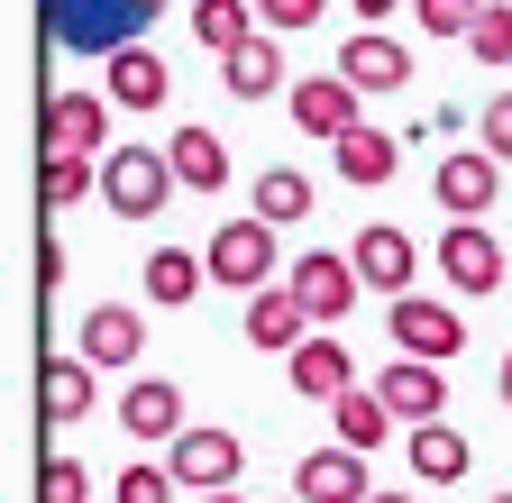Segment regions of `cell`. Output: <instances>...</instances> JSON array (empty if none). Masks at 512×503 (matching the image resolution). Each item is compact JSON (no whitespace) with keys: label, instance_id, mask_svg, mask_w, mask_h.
I'll use <instances>...</instances> for the list:
<instances>
[{"label":"cell","instance_id":"13","mask_svg":"<svg viewBox=\"0 0 512 503\" xmlns=\"http://www.w3.org/2000/svg\"><path fill=\"white\" fill-rule=\"evenodd\" d=\"M348 257H357V275H366V293H412V266H421V247L394 229V220H366L357 229V247H348Z\"/></svg>","mask_w":512,"mask_h":503},{"label":"cell","instance_id":"30","mask_svg":"<svg viewBox=\"0 0 512 503\" xmlns=\"http://www.w3.org/2000/svg\"><path fill=\"white\" fill-rule=\"evenodd\" d=\"M467 55L476 65H512V0H485V19L467 28Z\"/></svg>","mask_w":512,"mask_h":503},{"label":"cell","instance_id":"37","mask_svg":"<svg viewBox=\"0 0 512 503\" xmlns=\"http://www.w3.org/2000/svg\"><path fill=\"white\" fill-rule=\"evenodd\" d=\"M494 394H503V403H512V348H503V375H494Z\"/></svg>","mask_w":512,"mask_h":503},{"label":"cell","instance_id":"26","mask_svg":"<svg viewBox=\"0 0 512 503\" xmlns=\"http://www.w3.org/2000/svg\"><path fill=\"white\" fill-rule=\"evenodd\" d=\"M256 28H266V19H256V0H192V37H202L211 55H229V46H247Z\"/></svg>","mask_w":512,"mask_h":503},{"label":"cell","instance_id":"22","mask_svg":"<svg viewBox=\"0 0 512 503\" xmlns=\"http://www.w3.org/2000/svg\"><path fill=\"white\" fill-rule=\"evenodd\" d=\"M119 430L128 439H174L183 430V394L165 385V375H138V385L119 394Z\"/></svg>","mask_w":512,"mask_h":503},{"label":"cell","instance_id":"42","mask_svg":"<svg viewBox=\"0 0 512 503\" xmlns=\"http://www.w3.org/2000/svg\"><path fill=\"white\" fill-rule=\"evenodd\" d=\"M293 503H302V494H293Z\"/></svg>","mask_w":512,"mask_h":503},{"label":"cell","instance_id":"5","mask_svg":"<svg viewBox=\"0 0 512 503\" xmlns=\"http://www.w3.org/2000/svg\"><path fill=\"white\" fill-rule=\"evenodd\" d=\"M284 284L302 293V311H311V330H339L348 311H357V293H366L357 257H330V247H311V257H293V266H284Z\"/></svg>","mask_w":512,"mask_h":503},{"label":"cell","instance_id":"38","mask_svg":"<svg viewBox=\"0 0 512 503\" xmlns=\"http://www.w3.org/2000/svg\"><path fill=\"white\" fill-rule=\"evenodd\" d=\"M202 503H247V494H238V485H211V494H202Z\"/></svg>","mask_w":512,"mask_h":503},{"label":"cell","instance_id":"32","mask_svg":"<svg viewBox=\"0 0 512 503\" xmlns=\"http://www.w3.org/2000/svg\"><path fill=\"white\" fill-rule=\"evenodd\" d=\"M412 10H421V28L448 46V37H467V28L485 19V0H412Z\"/></svg>","mask_w":512,"mask_h":503},{"label":"cell","instance_id":"36","mask_svg":"<svg viewBox=\"0 0 512 503\" xmlns=\"http://www.w3.org/2000/svg\"><path fill=\"white\" fill-rule=\"evenodd\" d=\"M357 19H366V28H384V19H394V0H357Z\"/></svg>","mask_w":512,"mask_h":503},{"label":"cell","instance_id":"41","mask_svg":"<svg viewBox=\"0 0 512 503\" xmlns=\"http://www.w3.org/2000/svg\"><path fill=\"white\" fill-rule=\"evenodd\" d=\"M494 503H512V494H494Z\"/></svg>","mask_w":512,"mask_h":503},{"label":"cell","instance_id":"39","mask_svg":"<svg viewBox=\"0 0 512 503\" xmlns=\"http://www.w3.org/2000/svg\"><path fill=\"white\" fill-rule=\"evenodd\" d=\"M138 10H147V19H165V0H138Z\"/></svg>","mask_w":512,"mask_h":503},{"label":"cell","instance_id":"25","mask_svg":"<svg viewBox=\"0 0 512 503\" xmlns=\"http://www.w3.org/2000/svg\"><path fill=\"white\" fill-rule=\"evenodd\" d=\"M138 275H147V302H165V311H183L192 293H202V284H211V257H183V247H156V257H147Z\"/></svg>","mask_w":512,"mask_h":503},{"label":"cell","instance_id":"34","mask_svg":"<svg viewBox=\"0 0 512 503\" xmlns=\"http://www.w3.org/2000/svg\"><path fill=\"white\" fill-rule=\"evenodd\" d=\"M320 10H330V0H256V19H266L275 37H293V28H320Z\"/></svg>","mask_w":512,"mask_h":503},{"label":"cell","instance_id":"1","mask_svg":"<svg viewBox=\"0 0 512 503\" xmlns=\"http://www.w3.org/2000/svg\"><path fill=\"white\" fill-rule=\"evenodd\" d=\"M46 37L64 55H119L147 37V10L138 0H46Z\"/></svg>","mask_w":512,"mask_h":503},{"label":"cell","instance_id":"17","mask_svg":"<svg viewBox=\"0 0 512 503\" xmlns=\"http://www.w3.org/2000/svg\"><path fill=\"white\" fill-rule=\"evenodd\" d=\"M330 156H339V183H357V193H384V183L403 174V138H384V129H357L348 138H330Z\"/></svg>","mask_w":512,"mask_h":503},{"label":"cell","instance_id":"21","mask_svg":"<svg viewBox=\"0 0 512 503\" xmlns=\"http://www.w3.org/2000/svg\"><path fill=\"white\" fill-rule=\"evenodd\" d=\"M302 330H311V311H302L293 284H256L247 293V348H293Z\"/></svg>","mask_w":512,"mask_h":503},{"label":"cell","instance_id":"3","mask_svg":"<svg viewBox=\"0 0 512 503\" xmlns=\"http://www.w3.org/2000/svg\"><path fill=\"white\" fill-rule=\"evenodd\" d=\"M202 257H211V284H229V293H256V284H275V275H284V266H275V220H266V211L220 220Z\"/></svg>","mask_w":512,"mask_h":503},{"label":"cell","instance_id":"14","mask_svg":"<svg viewBox=\"0 0 512 503\" xmlns=\"http://www.w3.org/2000/svg\"><path fill=\"white\" fill-rule=\"evenodd\" d=\"M293 494L302 503H366L375 485H366V449H348V439H339V449H311L302 467H293Z\"/></svg>","mask_w":512,"mask_h":503},{"label":"cell","instance_id":"35","mask_svg":"<svg viewBox=\"0 0 512 503\" xmlns=\"http://www.w3.org/2000/svg\"><path fill=\"white\" fill-rule=\"evenodd\" d=\"M476 129H485V147H494V156L512 165V92H494V101L476 110Z\"/></svg>","mask_w":512,"mask_h":503},{"label":"cell","instance_id":"18","mask_svg":"<svg viewBox=\"0 0 512 503\" xmlns=\"http://www.w3.org/2000/svg\"><path fill=\"white\" fill-rule=\"evenodd\" d=\"M165 92H174V65H165L147 37L110 55V101H119V110H165Z\"/></svg>","mask_w":512,"mask_h":503},{"label":"cell","instance_id":"19","mask_svg":"<svg viewBox=\"0 0 512 503\" xmlns=\"http://www.w3.org/2000/svg\"><path fill=\"white\" fill-rule=\"evenodd\" d=\"M92 366H138V348H147V321L128 302H92L83 311V339H74Z\"/></svg>","mask_w":512,"mask_h":503},{"label":"cell","instance_id":"10","mask_svg":"<svg viewBox=\"0 0 512 503\" xmlns=\"http://www.w3.org/2000/svg\"><path fill=\"white\" fill-rule=\"evenodd\" d=\"M357 101H366V92H357L348 74H302V83L284 92V110H293L302 138H348V129H357Z\"/></svg>","mask_w":512,"mask_h":503},{"label":"cell","instance_id":"7","mask_svg":"<svg viewBox=\"0 0 512 503\" xmlns=\"http://www.w3.org/2000/svg\"><path fill=\"white\" fill-rule=\"evenodd\" d=\"M110 92H55L46 101V156H110Z\"/></svg>","mask_w":512,"mask_h":503},{"label":"cell","instance_id":"31","mask_svg":"<svg viewBox=\"0 0 512 503\" xmlns=\"http://www.w3.org/2000/svg\"><path fill=\"white\" fill-rule=\"evenodd\" d=\"M110 494H119V503H174L183 485H174V467H147V458H138V467H119Z\"/></svg>","mask_w":512,"mask_h":503},{"label":"cell","instance_id":"2","mask_svg":"<svg viewBox=\"0 0 512 503\" xmlns=\"http://www.w3.org/2000/svg\"><path fill=\"white\" fill-rule=\"evenodd\" d=\"M174 193H183V174H174L165 147H110V156H101V202H110L119 220H156Z\"/></svg>","mask_w":512,"mask_h":503},{"label":"cell","instance_id":"15","mask_svg":"<svg viewBox=\"0 0 512 503\" xmlns=\"http://www.w3.org/2000/svg\"><path fill=\"white\" fill-rule=\"evenodd\" d=\"M220 92H229V101H275V92H293V83H284V46H275L266 28H256L247 46H229V55H220Z\"/></svg>","mask_w":512,"mask_h":503},{"label":"cell","instance_id":"33","mask_svg":"<svg viewBox=\"0 0 512 503\" xmlns=\"http://www.w3.org/2000/svg\"><path fill=\"white\" fill-rule=\"evenodd\" d=\"M37 503H92V476H83L74 458H46V476H37Z\"/></svg>","mask_w":512,"mask_h":503},{"label":"cell","instance_id":"4","mask_svg":"<svg viewBox=\"0 0 512 503\" xmlns=\"http://www.w3.org/2000/svg\"><path fill=\"white\" fill-rule=\"evenodd\" d=\"M165 467L183 494H211V485H238L247 476V449H238V430H211V421H183L165 439Z\"/></svg>","mask_w":512,"mask_h":503},{"label":"cell","instance_id":"6","mask_svg":"<svg viewBox=\"0 0 512 503\" xmlns=\"http://www.w3.org/2000/svg\"><path fill=\"white\" fill-rule=\"evenodd\" d=\"M384 339L412 348V357H458L467 348V321H458V302H430V293H394V311H384Z\"/></svg>","mask_w":512,"mask_h":503},{"label":"cell","instance_id":"23","mask_svg":"<svg viewBox=\"0 0 512 503\" xmlns=\"http://www.w3.org/2000/svg\"><path fill=\"white\" fill-rule=\"evenodd\" d=\"M92 357H46V375H37V412L46 421H92Z\"/></svg>","mask_w":512,"mask_h":503},{"label":"cell","instance_id":"27","mask_svg":"<svg viewBox=\"0 0 512 503\" xmlns=\"http://www.w3.org/2000/svg\"><path fill=\"white\" fill-rule=\"evenodd\" d=\"M330 421H339L348 449H384V421H394V403H384L375 385H348V394L330 403Z\"/></svg>","mask_w":512,"mask_h":503},{"label":"cell","instance_id":"20","mask_svg":"<svg viewBox=\"0 0 512 503\" xmlns=\"http://www.w3.org/2000/svg\"><path fill=\"white\" fill-rule=\"evenodd\" d=\"M339 74H348L357 92H403V83H412V55L384 37V28H366V37L339 46Z\"/></svg>","mask_w":512,"mask_h":503},{"label":"cell","instance_id":"24","mask_svg":"<svg viewBox=\"0 0 512 503\" xmlns=\"http://www.w3.org/2000/svg\"><path fill=\"white\" fill-rule=\"evenodd\" d=\"M165 156H174V174H183V193H220V183H229V147H220L211 129H174Z\"/></svg>","mask_w":512,"mask_h":503},{"label":"cell","instance_id":"12","mask_svg":"<svg viewBox=\"0 0 512 503\" xmlns=\"http://www.w3.org/2000/svg\"><path fill=\"white\" fill-rule=\"evenodd\" d=\"M375 394L394 403V421H439V412H448V375H439V357L394 348V357H384V375H375Z\"/></svg>","mask_w":512,"mask_h":503},{"label":"cell","instance_id":"16","mask_svg":"<svg viewBox=\"0 0 512 503\" xmlns=\"http://www.w3.org/2000/svg\"><path fill=\"white\" fill-rule=\"evenodd\" d=\"M403 458H412V476H421V485H458V476L476 467V449H467V430L448 421V412H439V421H412V439H403Z\"/></svg>","mask_w":512,"mask_h":503},{"label":"cell","instance_id":"29","mask_svg":"<svg viewBox=\"0 0 512 503\" xmlns=\"http://www.w3.org/2000/svg\"><path fill=\"white\" fill-rule=\"evenodd\" d=\"M256 211H266L275 229L311 220V174H293V165H266V174H256Z\"/></svg>","mask_w":512,"mask_h":503},{"label":"cell","instance_id":"28","mask_svg":"<svg viewBox=\"0 0 512 503\" xmlns=\"http://www.w3.org/2000/svg\"><path fill=\"white\" fill-rule=\"evenodd\" d=\"M37 193H46L55 211H74V202H101V156H46Z\"/></svg>","mask_w":512,"mask_h":503},{"label":"cell","instance_id":"40","mask_svg":"<svg viewBox=\"0 0 512 503\" xmlns=\"http://www.w3.org/2000/svg\"><path fill=\"white\" fill-rule=\"evenodd\" d=\"M366 503H412V494H366Z\"/></svg>","mask_w":512,"mask_h":503},{"label":"cell","instance_id":"9","mask_svg":"<svg viewBox=\"0 0 512 503\" xmlns=\"http://www.w3.org/2000/svg\"><path fill=\"white\" fill-rule=\"evenodd\" d=\"M284 375H293V394H302V403H339V394L357 385V357H348L330 330H302V339L284 348Z\"/></svg>","mask_w":512,"mask_h":503},{"label":"cell","instance_id":"11","mask_svg":"<svg viewBox=\"0 0 512 503\" xmlns=\"http://www.w3.org/2000/svg\"><path fill=\"white\" fill-rule=\"evenodd\" d=\"M494 183H503V156L494 147H448L439 156V211L448 220H485L494 211Z\"/></svg>","mask_w":512,"mask_h":503},{"label":"cell","instance_id":"8","mask_svg":"<svg viewBox=\"0 0 512 503\" xmlns=\"http://www.w3.org/2000/svg\"><path fill=\"white\" fill-rule=\"evenodd\" d=\"M439 275L458 284L467 302H485V293L503 284V238H494L485 220H448V238H439Z\"/></svg>","mask_w":512,"mask_h":503}]
</instances>
